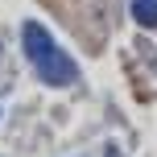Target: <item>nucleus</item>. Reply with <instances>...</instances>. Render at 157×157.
<instances>
[{
  "label": "nucleus",
  "mask_w": 157,
  "mask_h": 157,
  "mask_svg": "<svg viewBox=\"0 0 157 157\" xmlns=\"http://www.w3.org/2000/svg\"><path fill=\"white\" fill-rule=\"evenodd\" d=\"M21 46H25L29 66L37 71V78H41L46 87H71L75 78H78V62L58 46L54 37H50L46 25L25 21V25H21Z\"/></svg>",
  "instance_id": "obj_1"
},
{
  "label": "nucleus",
  "mask_w": 157,
  "mask_h": 157,
  "mask_svg": "<svg viewBox=\"0 0 157 157\" xmlns=\"http://www.w3.org/2000/svg\"><path fill=\"white\" fill-rule=\"evenodd\" d=\"M132 21L145 29H157V0H132Z\"/></svg>",
  "instance_id": "obj_2"
}]
</instances>
